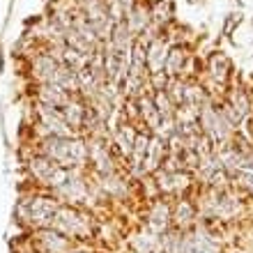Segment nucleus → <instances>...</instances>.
Masks as SVG:
<instances>
[{
    "label": "nucleus",
    "mask_w": 253,
    "mask_h": 253,
    "mask_svg": "<svg viewBox=\"0 0 253 253\" xmlns=\"http://www.w3.org/2000/svg\"><path fill=\"white\" fill-rule=\"evenodd\" d=\"M131 12H133V0H113V5H111V19L115 23L126 21Z\"/></svg>",
    "instance_id": "obj_19"
},
{
    "label": "nucleus",
    "mask_w": 253,
    "mask_h": 253,
    "mask_svg": "<svg viewBox=\"0 0 253 253\" xmlns=\"http://www.w3.org/2000/svg\"><path fill=\"white\" fill-rule=\"evenodd\" d=\"M230 253H244V251H230Z\"/></svg>",
    "instance_id": "obj_23"
},
{
    "label": "nucleus",
    "mask_w": 253,
    "mask_h": 253,
    "mask_svg": "<svg viewBox=\"0 0 253 253\" xmlns=\"http://www.w3.org/2000/svg\"><path fill=\"white\" fill-rule=\"evenodd\" d=\"M40 244L46 253H69V242L65 235H60L53 228H42L40 230Z\"/></svg>",
    "instance_id": "obj_8"
},
{
    "label": "nucleus",
    "mask_w": 253,
    "mask_h": 253,
    "mask_svg": "<svg viewBox=\"0 0 253 253\" xmlns=\"http://www.w3.org/2000/svg\"><path fill=\"white\" fill-rule=\"evenodd\" d=\"M166 55H168V48L164 46L161 40H154L145 51V60H147V67L152 74H159L164 72V65H166Z\"/></svg>",
    "instance_id": "obj_11"
},
{
    "label": "nucleus",
    "mask_w": 253,
    "mask_h": 253,
    "mask_svg": "<svg viewBox=\"0 0 253 253\" xmlns=\"http://www.w3.org/2000/svg\"><path fill=\"white\" fill-rule=\"evenodd\" d=\"M55 191L60 193L65 200H69V203H83V200L87 198V189H85V182L81 180L79 175H74L72 170H69V175H67V180L62 182L60 187L55 189Z\"/></svg>",
    "instance_id": "obj_7"
},
{
    "label": "nucleus",
    "mask_w": 253,
    "mask_h": 253,
    "mask_svg": "<svg viewBox=\"0 0 253 253\" xmlns=\"http://www.w3.org/2000/svg\"><path fill=\"white\" fill-rule=\"evenodd\" d=\"M58 207H60L58 200L35 196V198H28L21 203L19 214L23 216V221H28L35 228H51V221H53Z\"/></svg>",
    "instance_id": "obj_2"
},
{
    "label": "nucleus",
    "mask_w": 253,
    "mask_h": 253,
    "mask_svg": "<svg viewBox=\"0 0 253 253\" xmlns=\"http://www.w3.org/2000/svg\"><path fill=\"white\" fill-rule=\"evenodd\" d=\"M51 228L58 230L65 237H81V235L87 233V221L83 214H79L74 207H58L53 221H51Z\"/></svg>",
    "instance_id": "obj_3"
},
{
    "label": "nucleus",
    "mask_w": 253,
    "mask_h": 253,
    "mask_svg": "<svg viewBox=\"0 0 253 253\" xmlns=\"http://www.w3.org/2000/svg\"><path fill=\"white\" fill-rule=\"evenodd\" d=\"M37 113H40L42 125L46 126V131L51 133V136H72V126L67 125V120H65V115H62L60 108L40 104Z\"/></svg>",
    "instance_id": "obj_6"
},
{
    "label": "nucleus",
    "mask_w": 253,
    "mask_h": 253,
    "mask_svg": "<svg viewBox=\"0 0 253 253\" xmlns=\"http://www.w3.org/2000/svg\"><path fill=\"white\" fill-rule=\"evenodd\" d=\"M136 138H138V133L133 131L131 126H120L118 131H115V143L120 145V150L125 154H129L131 157V152H133V145H136Z\"/></svg>",
    "instance_id": "obj_16"
},
{
    "label": "nucleus",
    "mask_w": 253,
    "mask_h": 253,
    "mask_svg": "<svg viewBox=\"0 0 253 253\" xmlns=\"http://www.w3.org/2000/svg\"><path fill=\"white\" fill-rule=\"evenodd\" d=\"M62 115H65V120L67 125L72 126V129H76V126H81L83 122H85V108L81 106V104H76V101H69L65 108H60Z\"/></svg>",
    "instance_id": "obj_17"
},
{
    "label": "nucleus",
    "mask_w": 253,
    "mask_h": 253,
    "mask_svg": "<svg viewBox=\"0 0 253 253\" xmlns=\"http://www.w3.org/2000/svg\"><path fill=\"white\" fill-rule=\"evenodd\" d=\"M193 216H196V210H193V205L191 203H189V200H180V203H177V207H175V223H177V226H189V223H191L193 221Z\"/></svg>",
    "instance_id": "obj_18"
},
{
    "label": "nucleus",
    "mask_w": 253,
    "mask_h": 253,
    "mask_svg": "<svg viewBox=\"0 0 253 253\" xmlns=\"http://www.w3.org/2000/svg\"><path fill=\"white\" fill-rule=\"evenodd\" d=\"M228 72H230V62L223 58V55H214L212 58V74L219 81H226Z\"/></svg>",
    "instance_id": "obj_22"
},
{
    "label": "nucleus",
    "mask_w": 253,
    "mask_h": 253,
    "mask_svg": "<svg viewBox=\"0 0 253 253\" xmlns=\"http://www.w3.org/2000/svg\"><path fill=\"white\" fill-rule=\"evenodd\" d=\"M170 207L166 203H157L150 212V233L152 235H164L168 233V226H170Z\"/></svg>",
    "instance_id": "obj_10"
},
{
    "label": "nucleus",
    "mask_w": 253,
    "mask_h": 253,
    "mask_svg": "<svg viewBox=\"0 0 253 253\" xmlns=\"http://www.w3.org/2000/svg\"><path fill=\"white\" fill-rule=\"evenodd\" d=\"M69 253H83V251H69Z\"/></svg>",
    "instance_id": "obj_24"
},
{
    "label": "nucleus",
    "mask_w": 253,
    "mask_h": 253,
    "mask_svg": "<svg viewBox=\"0 0 253 253\" xmlns=\"http://www.w3.org/2000/svg\"><path fill=\"white\" fill-rule=\"evenodd\" d=\"M157 180H159V187L164 191H177L180 187H187V177L180 175L177 170H159Z\"/></svg>",
    "instance_id": "obj_14"
},
{
    "label": "nucleus",
    "mask_w": 253,
    "mask_h": 253,
    "mask_svg": "<svg viewBox=\"0 0 253 253\" xmlns=\"http://www.w3.org/2000/svg\"><path fill=\"white\" fill-rule=\"evenodd\" d=\"M164 157V138H150L147 145V157H145V173L147 170H157Z\"/></svg>",
    "instance_id": "obj_15"
},
{
    "label": "nucleus",
    "mask_w": 253,
    "mask_h": 253,
    "mask_svg": "<svg viewBox=\"0 0 253 253\" xmlns=\"http://www.w3.org/2000/svg\"><path fill=\"white\" fill-rule=\"evenodd\" d=\"M44 154L48 159H53L55 164H60L62 168H79L85 164L87 159V147L85 143H81L79 138L72 136H48L44 140Z\"/></svg>",
    "instance_id": "obj_1"
},
{
    "label": "nucleus",
    "mask_w": 253,
    "mask_h": 253,
    "mask_svg": "<svg viewBox=\"0 0 253 253\" xmlns=\"http://www.w3.org/2000/svg\"><path fill=\"white\" fill-rule=\"evenodd\" d=\"M53 83L55 85H60L65 92L79 90V76H76V69H72L69 65H60L58 67V74H55Z\"/></svg>",
    "instance_id": "obj_12"
},
{
    "label": "nucleus",
    "mask_w": 253,
    "mask_h": 253,
    "mask_svg": "<svg viewBox=\"0 0 253 253\" xmlns=\"http://www.w3.org/2000/svg\"><path fill=\"white\" fill-rule=\"evenodd\" d=\"M58 60L51 58V55H40L37 60H35V69H37V76H40L44 83H53L55 74H58Z\"/></svg>",
    "instance_id": "obj_13"
},
{
    "label": "nucleus",
    "mask_w": 253,
    "mask_h": 253,
    "mask_svg": "<svg viewBox=\"0 0 253 253\" xmlns=\"http://www.w3.org/2000/svg\"><path fill=\"white\" fill-rule=\"evenodd\" d=\"M30 173L42 182V184H46L51 189H58L62 182L67 180V175H69V168H62L60 164H55L53 159H48L46 154L44 157H35L30 161Z\"/></svg>",
    "instance_id": "obj_4"
},
{
    "label": "nucleus",
    "mask_w": 253,
    "mask_h": 253,
    "mask_svg": "<svg viewBox=\"0 0 253 253\" xmlns=\"http://www.w3.org/2000/svg\"><path fill=\"white\" fill-rule=\"evenodd\" d=\"M182 65H184V51L177 46V48H173V51L166 55V65H164V69H166V74L175 76V74H180Z\"/></svg>",
    "instance_id": "obj_20"
},
{
    "label": "nucleus",
    "mask_w": 253,
    "mask_h": 253,
    "mask_svg": "<svg viewBox=\"0 0 253 253\" xmlns=\"http://www.w3.org/2000/svg\"><path fill=\"white\" fill-rule=\"evenodd\" d=\"M40 99L44 106H53V108H65L72 101L69 99V92H65L55 83H44V87L40 90Z\"/></svg>",
    "instance_id": "obj_9"
},
{
    "label": "nucleus",
    "mask_w": 253,
    "mask_h": 253,
    "mask_svg": "<svg viewBox=\"0 0 253 253\" xmlns=\"http://www.w3.org/2000/svg\"><path fill=\"white\" fill-rule=\"evenodd\" d=\"M198 118H200V125H203V131H205L214 143H223V140L230 136L233 125L228 122L223 111H216V108H212V106H203Z\"/></svg>",
    "instance_id": "obj_5"
},
{
    "label": "nucleus",
    "mask_w": 253,
    "mask_h": 253,
    "mask_svg": "<svg viewBox=\"0 0 253 253\" xmlns=\"http://www.w3.org/2000/svg\"><path fill=\"white\" fill-rule=\"evenodd\" d=\"M235 177H237V182L240 184H244L247 189H251L253 191V161L247 159L244 164H242V168L235 173Z\"/></svg>",
    "instance_id": "obj_21"
}]
</instances>
